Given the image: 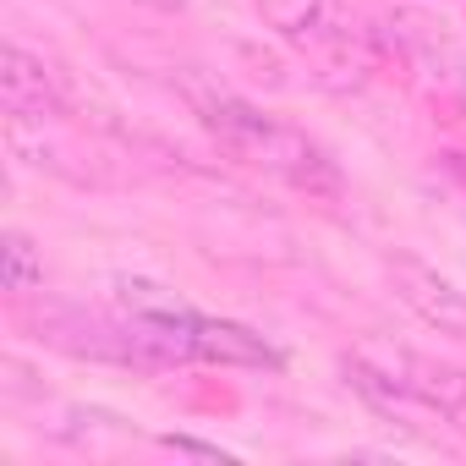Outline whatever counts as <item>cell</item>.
<instances>
[{
	"label": "cell",
	"instance_id": "cell-5",
	"mask_svg": "<svg viewBox=\"0 0 466 466\" xmlns=\"http://www.w3.org/2000/svg\"><path fill=\"white\" fill-rule=\"evenodd\" d=\"M384 275H390L395 297H400L428 329H439V335H450V340L466 346V291H461L450 275H439V269L422 264L417 253H390V258H384Z\"/></svg>",
	"mask_w": 466,
	"mask_h": 466
},
{
	"label": "cell",
	"instance_id": "cell-1",
	"mask_svg": "<svg viewBox=\"0 0 466 466\" xmlns=\"http://www.w3.org/2000/svg\"><path fill=\"white\" fill-rule=\"evenodd\" d=\"M181 99L198 116V127L219 143V154H230L237 165H248V170H258V176H269L291 192H308V198H340V187H346L340 165L302 127L258 110L253 99L230 94L225 83L198 77V72L181 77Z\"/></svg>",
	"mask_w": 466,
	"mask_h": 466
},
{
	"label": "cell",
	"instance_id": "cell-6",
	"mask_svg": "<svg viewBox=\"0 0 466 466\" xmlns=\"http://www.w3.org/2000/svg\"><path fill=\"white\" fill-rule=\"evenodd\" d=\"M0 258H6V291L12 297H39L45 291V258H39V248H34L28 230H6Z\"/></svg>",
	"mask_w": 466,
	"mask_h": 466
},
{
	"label": "cell",
	"instance_id": "cell-3",
	"mask_svg": "<svg viewBox=\"0 0 466 466\" xmlns=\"http://www.w3.org/2000/svg\"><path fill=\"white\" fill-rule=\"evenodd\" d=\"M0 99H6V116H34V121H77V110H83L72 72L28 45H6Z\"/></svg>",
	"mask_w": 466,
	"mask_h": 466
},
{
	"label": "cell",
	"instance_id": "cell-2",
	"mask_svg": "<svg viewBox=\"0 0 466 466\" xmlns=\"http://www.w3.org/2000/svg\"><path fill=\"white\" fill-rule=\"evenodd\" d=\"M351 357L357 362H368V368H379V373H390L395 384H406V390H417L450 428H461L466 433V368H455V362H439V357H422V351H411V346H400V340H384V335H368V340H357L351 346Z\"/></svg>",
	"mask_w": 466,
	"mask_h": 466
},
{
	"label": "cell",
	"instance_id": "cell-7",
	"mask_svg": "<svg viewBox=\"0 0 466 466\" xmlns=\"http://www.w3.org/2000/svg\"><path fill=\"white\" fill-rule=\"evenodd\" d=\"M137 6H148V12H187L192 0H137Z\"/></svg>",
	"mask_w": 466,
	"mask_h": 466
},
{
	"label": "cell",
	"instance_id": "cell-4",
	"mask_svg": "<svg viewBox=\"0 0 466 466\" xmlns=\"http://www.w3.org/2000/svg\"><path fill=\"white\" fill-rule=\"evenodd\" d=\"M258 17L297 50L319 56L324 66H346L351 56V23L340 0H253Z\"/></svg>",
	"mask_w": 466,
	"mask_h": 466
}]
</instances>
